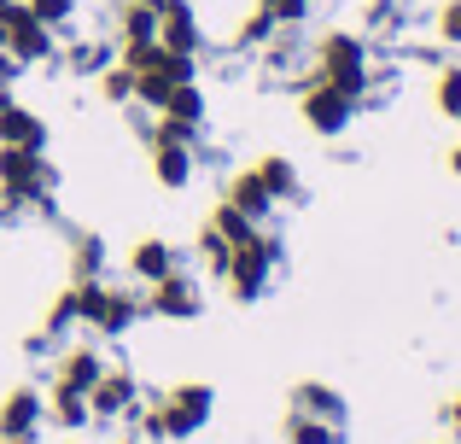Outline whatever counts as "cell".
<instances>
[{"instance_id":"cell-38","label":"cell","mask_w":461,"mask_h":444,"mask_svg":"<svg viewBox=\"0 0 461 444\" xmlns=\"http://www.w3.org/2000/svg\"><path fill=\"white\" fill-rule=\"evenodd\" d=\"M6 105H12V88H0V112H6Z\"/></svg>"},{"instance_id":"cell-28","label":"cell","mask_w":461,"mask_h":444,"mask_svg":"<svg viewBox=\"0 0 461 444\" xmlns=\"http://www.w3.org/2000/svg\"><path fill=\"white\" fill-rule=\"evenodd\" d=\"M193 246H199V263H204V275H216V281H222V275H228V258H234V246H228V240L216 234L211 222L199 228V240H193Z\"/></svg>"},{"instance_id":"cell-26","label":"cell","mask_w":461,"mask_h":444,"mask_svg":"<svg viewBox=\"0 0 461 444\" xmlns=\"http://www.w3.org/2000/svg\"><path fill=\"white\" fill-rule=\"evenodd\" d=\"M112 59H117V41H77V47L65 53V65L77 70V77H100Z\"/></svg>"},{"instance_id":"cell-35","label":"cell","mask_w":461,"mask_h":444,"mask_svg":"<svg viewBox=\"0 0 461 444\" xmlns=\"http://www.w3.org/2000/svg\"><path fill=\"white\" fill-rule=\"evenodd\" d=\"M18 77H23V65H18V59L6 53V47H0V88H12Z\"/></svg>"},{"instance_id":"cell-23","label":"cell","mask_w":461,"mask_h":444,"mask_svg":"<svg viewBox=\"0 0 461 444\" xmlns=\"http://www.w3.org/2000/svg\"><path fill=\"white\" fill-rule=\"evenodd\" d=\"M286 444H345V427H333V421H315V415H304V410H293L286 415Z\"/></svg>"},{"instance_id":"cell-27","label":"cell","mask_w":461,"mask_h":444,"mask_svg":"<svg viewBox=\"0 0 461 444\" xmlns=\"http://www.w3.org/2000/svg\"><path fill=\"white\" fill-rule=\"evenodd\" d=\"M100 100L105 105H135V70H129L123 59H112V65L100 70Z\"/></svg>"},{"instance_id":"cell-1","label":"cell","mask_w":461,"mask_h":444,"mask_svg":"<svg viewBox=\"0 0 461 444\" xmlns=\"http://www.w3.org/2000/svg\"><path fill=\"white\" fill-rule=\"evenodd\" d=\"M310 77L333 82L339 94H350V100L362 105L374 94V53H368V41H362L357 30H327L321 41L310 47Z\"/></svg>"},{"instance_id":"cell-37","label":"cell","mask_w":461,"mask_h":444,"mask_svg":"<svg viewBox=\"0 0 461 444\" xmlns=\"http://www.w3.org/2000/svg\"><path fill=\"white\" fill-rule=\"evenodd\" d=\"M450 176H461V140L450 147Z\"/></svg>"},{"instance_id":"cell-33","label":"cell","mask_w":461,"mask_h":444,"mask_svg":"<svg viewBox=\"0 0 461 444\" xmlns=\"http://www.w3.org/2000/svg\"><path fill=\"white\" fill-rule=\"evenodd\" d=\"M315 0H275V23H304Z\"/></svg>"},{"instance_id":"cell-8","label":"cell","mask_w":461,"mask_h":444,"mask_svg":"<svg viewBox=\"0 0 461 444\" xmlns=\"http://www.w3.org/2000/svg\"><path fill=\"white\" fill-rule=\"evenodd\" d=\"M140 310L158 322H193L204 310V286L193 281L187 269H176V275H164V281H152L147 293H140Z\"/></svg>"},{"instance_id":"cell-39","label":"cell","mask_w":461,"mask_h":444,"mask_svg":"<svg viewBox=\"0 0 461 444\" xmlns=\"http://www.w3.org/2000/svg\"><path fill=\"white\" fill-rule=\"evenodd\" d=\"M0 47H6V12H0Z\"/></svg>"},{"instance_id":"cell-9","label":"cell","mask_w":461,"mask_h":444,"mask_svg":"<svg viewBox=\"0 0 461 444\" xmlns=\"http://www.w3.org/2000/svg\"><path fill=\"white\" fill-rule=\"evenodd\" d=\"M41 427H47V392L12 386L0 398V444H35Z\"/></svg>"},{"instance_id":"cell-42","label":"cell","mask_w":461,"mask_h":444,"mask_svg":"<svg viewBox=\"0 0 461 444\" xmlns=\"http://www.w3.org/2000/svg\"><path fill=\"white\" fill-rule=\"evenodd\" d=\"M456 123H461V117H456Z\"/></svg>"},{"instance_id":"cell-6","label":"cell","mask_w":461,"mask_h":444,"mask_svg":"<svg viewBox=\"0 0 461 444\" xmlns=\"http://www.w3.org/2000/svg\"><path fill=\"white\" fill-rule=\"evenodd\" d=\"M357 112L362 105L350 100V94H339L333 82H315V77L298 82V117H304V129L315 140H339L350 123H357Z\"/></svg>"},{"instance_id":"cell-32","label":"cell","mask_w":461,"mask_h":444,"mask_svg":"<svg viewBox=\"0 0 461 444\" xmlns=\"http://www.w3.org/2000/svg\"><path fill=\"white\" fill-rule=\"evenodd\" d=\"M432 30H438V41H444V47H461V0H444V6H438V23H432Z\"/></svg>"},{"instance_id":"cell-21","label":"cell","mask_w":461,"mask_h":444,"mask_svg":"<svg viewBox=\"0 0 461 444\" xmlns=\"http://www.w3.org/2000/svg\"><path fill=\"white\" fill-rule=\"evenodd\" d=\"M47 421L59 427V433H88L94 427V410L82 392H47Z\"/></svg>"},{"instance_id":"cell-29","label":"cell","mask_w":461,"mask_h":444,"mask_svg":"<svg viewBox=\"0 0 461 444\" xmlns=\"http://www.w3.org/2000/svg\"><path fill=\"white\" fill-rule=\"evenodd\" d=\"M77 322H82V310H77V286H65V293L53 298V310H47L41 333H47V340H59V333H70Z\"/></svg>"},{"instance_id":"cell-20","label":"cell","mask_w":461,"mask_h":444,"mask_svg":"<svg viewBox=\"0 0 461 444\" xmlns=\"http://www.w3.org/2000/svg\"><path fill=\"white\" fill-rule=\"evenodd\" d=\"M147 41H158V6L123 0L117 6V47H147Z\"/></svg>"},{"instance_id":"cell-11","label":"cell","mask_w":461,"mask_h":444,"mask_svg":"<svg viewBox=\"0 0 461 444\" xmlns=\"http://www.w3.org/2000/svg\"><path fill=\"white\" fill-rule=\"evenodd\" d=\"M88 410H94V421H135L140 415V380L129 368H105L88 392Z\"/></svg>"},{"instance_id":"cell-2","label":"cell","mask_w":461,"mask_h":444,"mask_svg":"<svg viewBox=\"0 0 461 444\" xmlns=\"http://www.w3.org/2000/svg\"><path fill=\"white\" fill-rule=\"evenodd\" d=\"M53 187H59V170L47 164V152H30V147H0V211H53Z\"/></svg>"},{"instance_id":"cell-34","label":"cell","mask_w":461,"mask_h":444,"mask_svg":"<svg viewBox=\"0 0 461 444\" xmlns=\"http://www.w3.org/2000/svg\"><path fill=\"white\" fill-rule=\"evenodd\" d=\"M392 18H397L392 0H374V6H368V23H374V30H392Z\"/></svg>"},{"instance_id":"cell-4","label":"cell","mask_w":461,"mask_h":444,"mask_svg":"<svg viewBox=\"0 0 461 444\" xmlns=\"http://www.w3.org/2000/svg\"><path fill=\"white\" fill-rule=\"evenodd\" d=\"M77 286V310L100 340H123L147 310H140V293L135 286H112V281H70Z\"/></svg>"},{"instance_id":"cell-30","label":"cell","mask_w":461,"mask_h":444,"mask_svg":"<svg viewBox=\"0 0 461 444\" xmlns=\"http://www.w3.org/2000/svg\"><path fill=\"white\" fill-rule=\"evenodd\" d=\"M432 105L444 117H461V65H444L438 82H432Z\"/></svg>"},{"instance_id":"cell-5","label":"cell","mask_w":461,"mask_h":444,"mask_svg":"<svg viewBox=\"0 0 461 444\" xmlns=\"http://www.w3.org/2000/svg\"><path fill=\"white\" fill-rule=\"evenodd\" d=\"M152 410H158V421H164V444H176V439H193V433H204V427H211L216 392L204 386V380H181V386L158 392Z\"/></svg>"},{"instance_id":"cell-31","label":"cell","mask_w":461,"mask_h":444,"mask_svg":"<svg viewBox=\"0 0 461 444\" xmlns=\"http://www.w3.org/2000/svg\"><path fill=\"white\" fill-rule=\"evenodd\" d=\"M23 6H30L35 18L47 23V30H70V18H77L82 0H23Z\"/></svg>"},{"instance_id":"cell-18","label":"cell","mask_w":461,"mask_h":444,"mask_svg":"<svg viewBox=\"0 0 461 444\" xmlns=\"http://www.w3.org/2000/svg\"><path fill=\"white\" fill-rule=\"evenodd\" d=\"M158 117H169V123H181V129H193V135H204V117H211V105H204V88H199V82H181V88L164 100V112H158Z\"/></svg>"},{"instance_id":"cell-25","label":"cell","mask_w":461,"mask_h":444,"mask_svg":"<svg viewBox=\"0 0 461 444\" xmlns=\"http://www.w3.org/2000/svg\"><path fill=\"white\" fill-rule=\"evenodd\" d=\"M281 30V23H275V12H263V6H251L246 18L234 23V47L240 53H251V47H269V35Z\"/></svg>"},{"instance_id":"cell-19","label":"cell","mask_w":461,"mask_h":444,"mask_svg":"<svg viewBox=\"0 0 461 444\" xmlns=\"http://www.w3.org/2000/svg\"><path fill=\"white\" fill-rule=\"evenodd\" d=\"M251 170H258V182L269 187V199H275V205L298 199V164L286 159V152H263V159L251 164Z\"/></svg>"},{"instance_id":"cell-12","label":"cell","mask_w":461,"mask_h":444,"mask_svg":"<svg viewBox=\"0 0 461 444\" xmlns=\"http://www.w3.org/2000/svg\"><path fill=\"white\" fill-rule=\"evenodd\" d=\"M158 47L169 53H204V30H199V12L193 0H158Z\"/></svg>"},{"instance_id":"cell-3","label":"cell","mask_w":461,"mask_h":444,"mask_svg":"<svg viewBox=\"0 0 461 444\" xmlns=\"http://www.w3.org/2000/svg\"><path fill=\"white\" fill-rule=\"evenodd\" d=\"M275 269H281V234L263 222L258 234L240 240L234 258H228V275H222V281H228V298H234V304H258V298L269 293Z\"/></svg>"},{"instance_id":"cell-13","label":"cell","mask_w":461,"mask_h":444,"mask_svg":"<svg viewBox=\"0 0 461 444\" xmlns=\"http://www.w3.org/2000/svg\"><path fill=\"white\" fill-rule=\"evenodd\" d=\"M129 281H135V286H152V281H164V275H176L181 269V251L176 246H169V240H135V246H129Z\"/></svg>"},{"instance_id":"cell-16","label":"cell","mask_w":461,"mask_h":444,"mask_svg":"<svg viewBox=\"0 0 461 444\" xmlns=\"http://www.w3.org/2000/svg\"><path fill=\"white\" fill-rule=\"evenodd\" d=\"M152 176H158V187L181 194V187L193 182V147H181V140H152Z\"/></svg>"},{"instance_id":"cell-17","label":"cell","mask_w":461,"mask_h":444,"mask_svg":"<svg viewBox=\"0 0 461 444\" xmlns=\"http://www.w3.org/2000/svg\"><path fill=\"white\" fill-rule=\"evenodd\" d=\"M228 205L234 211H246L251 222H269V211H275V199H269V187L258 182V170H240V176H228Z\"/></svg>"},{"instance_id":"cell-36","label":"cell","mask_w":461,"mask_h":444,"mask_svg":"<svg viewBox=\"0 0 461 444\" xmlns=\"http://www.w3.org/2000/svg\"><path fill=\"white\" fill-rule=\"evenodd\" d=\"M444 421H450V433H456V444H461V392L444 403Z\"/></svg>"},{"instance_id":"cell-24","label":"cell","mask_w":461,"mask_h":444,"mask_svg":"<svg viewBox=\"0 0 461 444\" xmlns=\"http://www.w3.org/2000/svg\"><path fill=\"white\" fill-rule=\"evenodd\" d=\"M204 222H211L216 234L228 240V246H240V240H251V234H258V228H263V222H251L246 211H234V205H228V199H216V205H211V217H204Z\"/></svg>"},{"instance_id":"cell-41","label":"cell","mask_w":461,"mask_h":444,"mask_svg":"<svg viewBox=\"0 0 461 444\" xmlns=\"http://www.w3.org/2000/svg\"><path fill=\"white\" fill-rule=\"evenodd\" d=\"M140 6H158V0H140Z\"/></svg>"},{"instance_id":"cell-14","label":"cell","mask_w":461,"mask_h":444,"mask_svg":"<svg viewBox=\"0 0 461 444\" xmlns=\"http://www.w3.org/2000/svg\"><path fill=\"white\" fill-rule=\"evenodd\" d=\"M0 147H30V152H47V117L35 105H18L12 100L0 112Z\"/></svg>"},{"instance_id":"cell-7","label":"cell","mask_w":461,"mask_h":444,"mask_svg":"<svg viewBox=\"0 0 461 444\" xmlns=\"http://www.w3.org/2000/svg\"><path fill=\"white\" fill-rule=\"evenodd\" d=\"M6 53L18 59L23 70L53 65V59H59V30H47V23L18 0V6H6Z\"/></svg>"},{"instance_id":"cell-43","label":"cell","mask_w":461,"mask_h":444,"mask_svg":"<svg viewBox=\"0 0 461 444\" xmlns=\"http://www.w3.org/2000/svg\"><path fill=\"white\" fill-rule=\"evenodd\" d=\"M123 444H129V439H123Z\"/></svg>"},{"instance_id":"cell-40","label":"cell","mask_w":461,"mask_h":444,"mask_svg":"<svg viewBox=\"0 0 461 444\" xmlns=\"http://www.w3.org/2000/svg\"><path fill=\"white\" fill-rule=\"evenodd\" d=\"M6 6H18V0H0V12H6Z\"/></svg>"},{"instance_id":"cell-10","label":"cell","mask_w":461,"mask_h":444,"mask_svg":"<svg viewBox=\"0 0 461 444\" xmlns=\"http://www.w3.org/2000/svg\"><path fill=\"white\" fill-rule=\"evenodd\" d=\"M105 351L100 345H88V340H70L65 351H59V363H53V380H47V392H82L88 398L94 392V380L105 375Z\"/></svg>"},{"instance_id":"cell-15","label":"cell","mask_w":461,"mask_h":444,"mask_svg":"<svg viewBox=\"0 0 461 444\" xmlns=\"http://www.w3.org/2000/svg\"><path fill=\"white\" fill-rule=\"evenodd\" d=\"M293 410L315 415V421H333V427H345L350 403H345V392H339V386H327V380H298V386H293Z\"/></svg>"},{"instance_id":"cell-22","label":"cell","mask_w":461,"mask_h":444,"mask_svg":"<svg viewBox=\"0 0 461 444\" xmlns=\"http://www.w3.org/2000/svg\"><path fill=\"white\" fill-rule=\"evenodd\" d=\"M105 263H112V251H105L100 234L70 240V281H105Z\"/></svg>"}]
</instances>
